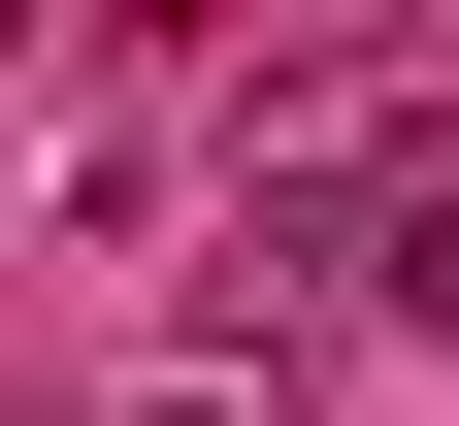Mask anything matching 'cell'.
<instances>
[{
  "mask_svg": "<svg viewBox=\"0 0 459 426\" xmlns=\"http://www.w3.org/2000/svg\"><path fill=\"white\" fill-rule=\"evenodd\" d=\"M0 33H33V0H0Z\"/></svg>",
  "mask_w": 459,
  "mask_h": 426,
  "instance_id": "2",
  "label": "cell"
},
{
  "mask_svg": "<svg viewBox=\"0 0 459 426\" xmlns=\"http://www.w3.org/2000/svg\"><path fill=\"white\" fill-rule=\"evenodd\" d=\"M394 295H427V328H459V164H427V197H394Z\"/></svg>",
  "mask_w": 459,
  "mask_h": 426,
  "instance_id": "1",
  "label": "cell"
}]
</instances>
